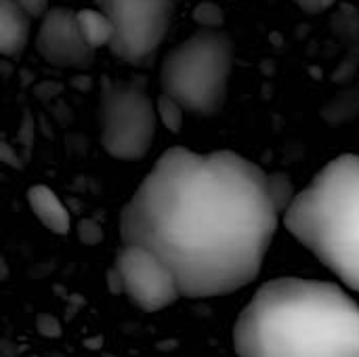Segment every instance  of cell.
Here are the masks:
<instances>
[{"label":"cell","mask_w":359,"mask_h":357,"mask_svg":"<svg viewBox=\"0 0 359 357\" xmlns=\"http://www.w3.org/2000/svg\"><path fill=\"white\" fill-rule=\"evenodd\" d=\"M269 175L236 151L166 149L120 213L122 244L156 252L183 297H225L261 274L280 225Z\"/></svg>","instance_id":"cell-1"},{"label":"cell","mask_w":359,"mask_h":357,"mask_svg":"<svg viewBox=\"0 0 359 357\" xmlns=\"http://www.w3.org/2000/svg\"><path fill=\"white\" fill-rule=\"evenodd\" d=\"M240 357H359V305L337 284L278 278L233 324Z\"/></svg>","instance_id":"cell-2"},{"label":"cell","mask_w":359,"mask_h":357,"mask_svg":"<svg viewBox=\"0 0 359 357\" xmlns=\"http://www.w3.org/2000/svg\"><path fill=\"white\" fill-rule=\"evenodd\" d=\"M286 229L359 292V156L328 162L284 213Z\"/></svg>","instance_id":"cell-3"},{"label":"cell","mask_w":359,"mask_h":357,"mask_svg":"<svg viewBox=\"0 0 359 357\" xmlns=\"http://www.w3.org/2000/svg\"><path fill=\"white\" fill-rule=\"evenodd\" d=\"M231 69V38L223 29L200 27L166 53L160 67V86L187 112L210 118L227 101Z\"/></svg>","instance_id":"cell-4"},{"label":"cell","mask_w":359,"mask_h":357,"mask_svg":"<svg viewBox=\"0 0 359 357\" xmlns=\"http://www.w3.org/2000/svg\"><path fill=\"white\" fill-rule=\"evenodd\" d=\"M158 120L156 101L149 97L143 76L126 80L105 76L101 80V145L111 158L122 162L143 160L154 145Z\"/></svg>","instance_id":"cell-5"},{"label":"cell","mask_w":359,"mask_h":357,"mask_svg":"<svg viewBox=\"0 0 359 357\" xmlns=\"http://www.w3.org/2000/svg\"><path fill=\"white\" fill-rule=\"evenodd\" d=\"M114 21L116 34L109 44L114 57L133 67L154 61L170 27L177 0H95Z\"/></svg>","instance_id":"cell-6"},{"label":"cell","mask_w":359,"mask_h":357,"mask_svg":"<svg viewBox=\"0 0 359 357\" xmlns=\"http://www.w3.org/2000/svg\"><path fill=\"white\" fill-rule=\"evenodd\" d=\"M114 267L122 276L128 301L147 314L162 311L183 297L172 269L145 246L122 244Z\"/></svg>","instance_id":"cell-7"},{"label":"cell","mask_w":359,"mask_h":357,"mask_svg":"<svg viewBox=\"0 0 359 357\" xmlns=\"http://www.w3.org/2000/svg\"><path fill=\"white\" fill-rule=\"evenodd\" d=\"M38 55L59 67L84 69L95 61V50L82 34L78 11L55 6L42 15L36 34Z\"/></svg>","instance_id":"cell-8"},{"label":"cell","mask_w":359,"mask_h":357,"mask_svg":"<svg viewBox=\"0 0 359 357\" xmlns=\"http://www.w3.org/2000/svg\"><path fill=\"white\" fill-rule=\"evenodd\" d=\"M32 15L15 0H0V53L4 59H19L29 42Z\"/></svg>","instance_id":"cell-9"},{"label":"cell","mask_w":359,"mask_h":357,"mask_svg":"<svg viewBox=\"0 0 359 357\" xmlns=\"http://www.w3.org/2000/svg\"><path fill=\"white\" fill-rule=\"evenodd\" d=\"M27 204L38 221L53 234L65 236L72 227V217L57 194L46 185H32L27 189Z\"/></svg>","instance_id":"cell-10"},{"label":"cell","mask_w":359,"mask_h":357,"mask_svg":"<svg viewBox=\"0 0 359 357\" xmlns=\"http://www.w3.org/2000/svg\"><path fill=\"white\" fill-rule=\"evenodd\" d=\"M78 21H80L84 38L88 40V44L93 48H101V46L109 48L114 34H116V27H114V21L109 19V15L105 11H101L99 6L97 8H82V11H78Z\"/></svg>","instance_id":"cell-11"},{"label":"cell","mask_w":359,"mask_h":357,"mask_svg":"<svg viewBox=\"0 0 359 357\" xmlns=\"http://www.w3.org/2000/svg\"><path fill=\"white\" fill-rule=\"evenodd\" d=\"M355 114H359V84L341 90L324 109L322 116L328 124L332 126H341L345 122H349Z\"/></svg>","instance_id":"cell-12"},{"label":"cell","mask_w":359,"mask_h":357,"mask_svg":"<svg viewBox=\"0 0 359 357\" xmlns=\"http://www.w3.org/2000/svg\"><path fill=\"white\" fill-rule=\"evenodd\" d=\"M156 109H158V118L162 122V126L170 133H181L183 124H185V107L170 95L160 93L156 99Z\"/></svg>","instance_id":"cell-13"},{"label":"cell","mask_w":359,"mask_h":357,"mask_svg":"<svg viewBox=\"0 0 359 357\" xmlns=\"http://www.w3.org/2000/svg\"><path fill=\"white\" fill-rule=\"evenodd\" d=\"M269 191H271V198H273L276 208H278L280 215L284 217V213L290 208V204H292L294 198H297L292 179H290L286 173H282V170L269 173Z\"/></svg>","instance_id":"cell-14"},{"label":"cell","mask_w":359,"mask_h":357,"mask_svg":"<svg viewBox=\"0 0 359 357\" xmlns=\"http://www.w3.org/2000/svg\"><path fill=\"white\" fill-rule=\"evenodd\" d=\"M191 17L200 27H206V29H221V25L225 21L223 8L219 4L210 2V0L196 4V8L191 11Z\"/></svg>","instance_id":"cell-15"},{"label":"cell","mask_w":359,"mask_h":357,"mask_svg":"<svg viewBox=\"0 0 359 357\" xmlns=\"http://www.w3.org/2000/svg\"><path fill=\"white\" fill-rule=\"evenodd\" d=\"M78 238L86 246H95L103 240V229L93 219H82L78 223Z\"/></svg>","instance_id":"cell-16"},{"label":"cell","mask_w":359,"mask_h":357,"mask_svg":"<svg viewBox=\"0 0 359 357\" xmlns=\"http://www.w3.org/2000/svg\"><path fill=\"white\" fill-rule=\"evenodd\" d=\"M36 328H38V332H40L42 337H46V339H57V337H61V324H59V320H57L55 316H50V314H40V316L36 318Z\"/></svg>","instance_id":"cell-17"},{"label":"cell","mask_w":359,"mask_h":357,"mask_svg":"<svg viewBox=\"0 0 359 357\" xmlns=\"http://www.w3.org/2000/svg\"><path fill=\"white\" fill-rule=\"evenodd\" d=\"M337 0H294V4L309 13V15H318V13H324L326 8H330Z\"/></svg>","instance_id":"cell-18"},{"label":"cell","mask_w":359,"mask_h":357,"mask_svg":"<svg viewBox=\"0 0 359 357\" xmlns=\"http://www.w3.org/2000/svg\"><path fill=\"white\" fill-rule=\"evenodd\" d=\"M19 6H23L32 17H42L48 11V0H15Z\"/></svg>","instance_id":"cell-19"},{"label":"cell","mask_w":359,"mask_h":357,"mask_svg":"<svg viewBox=\"0 0 359 357\" xmlns=\"http://www.w3.org/2000/svg\"><path fill=\"white\" fill-rule=\"evenodd\" d=\"M107 288L111 295H124V284H122V276L116 267H111L107 271Z\"/></svg>","instance_id":"cell-20"},{"label":"cell","mask_w":359,"mask_h":357,"mask_svg":"<svg viewBox=\"0 0 359 357\" xmlns=\"http://www.w3.org/2000/svg\"><path fill=\"white\" fill-rule=\"evenodd\" d=\"M48 357H65V356H61V353H53V356H48Z\"/></svg>","instance_id":"cell-21"}]
</instances>
